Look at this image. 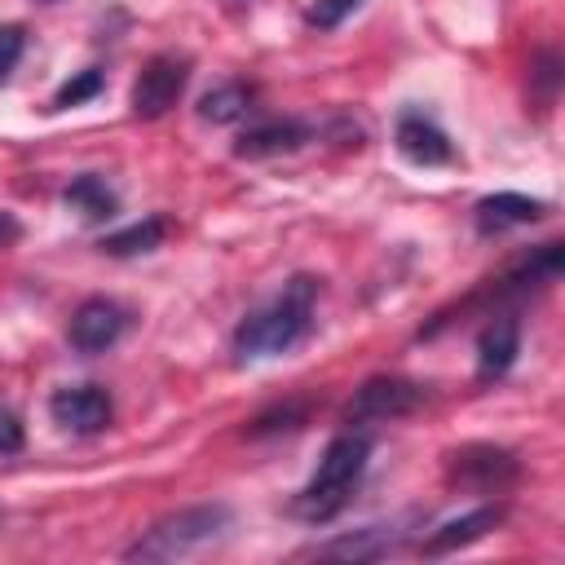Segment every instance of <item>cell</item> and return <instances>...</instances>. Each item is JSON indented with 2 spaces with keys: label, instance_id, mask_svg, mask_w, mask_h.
I'll list each match as a JSON object with an SVG mask.
<instances>
[{
  "label": "cell",
  "instance_id": "6da1fadb",
  "mask_svg": "<svg viewBox=\"0 0 565 565\" xmlns=\"http://www.w3.org/2000/svg\"><path fill=\"white\" fill-rule=\"evenodd\" d=\"M313 305H318V278L296 274L282 282V291L274 300H265L260 309H252L238 331H234V353L247 358H278L291 353L309 331H313Z\"/></svg>",
  "mask_w": 565,
  "mask_h": 565
},
{
  "label": "cell",
  "instance_id": "7a4b0ae2",
  "mask_svg": "<svg viewBox=\"0 0 565 565\" xmlns=\"http://www.w3.org/2000/svg\"><path fill=\"white\" fill-rule=\"evenodd\" d=\"M366 463H371V437L349 424L340 437L327 441V450H322L313 477H309L305 490L296 494V503H291L296 516L309 521V525H322V521L340 516L344 503L353 499V490H358Z\"/></svg>",
  "mask_w": 565,
  "mask_h": 565
},
{
  "label": "cell",
  "instance_id": "3957f363",
  "mask_svg": "<svg viewBox=\"0 0 565 565\" xmlns=\"http://www.w3.org/2000/svg\"><path fill=\"white\" fill-rule=\"evenodd\" d=\"M230 530V508L225 503H194L181 512L159 516L128 552L124 561H181L207 543H216Z\"/></svg>",
  "mask_w": 565,
  "mask_h": 565
},
{
  "label": "cell",
  "instance_id": "277c9868",
  "mask_svg": "<svg viewBox=\"0 0 565 565\" xmlns=\"http://www.w3.org/2000/svg\"><path fill=\"white\" fill-rule=\"evenodd\" d=\"M428 402V388L419 380H402V375H375L366 380L349 406H344V424H388L402 415H415Z\"/></svg>",
  "mask_w": 565,
  "mask_h": 565
},
{
  "label": "cell",
  "instance_id": "5b68a950",
  "mask_svg": "<svg viewBox=\"0 0 565 565\" xmlns=\"http://www.w3.org/2000/svg\"><path fill=\"white\" fill-rule=\"evenodd\" d=\"M185 84H190V62L185 57H177V53H154L146 66H141V75L132 79V115L137 119H159V115H168L177 102H181V93H185Z\"/></svg>",
  "mask_w": 565,
  "mask_h": 565
},
{
  "label": "cell",
  "instance_id": "8992f818",
  "mask_svg": "<svg viewBox=\"0 0 565 565\" xmlns=\"http://www.w3.org/2000/svg\"><path fill=\"white\" fill-rule=\"evenodd\" d=\"M128 331V309L119 305V300H110V296H88L75 313H71V327H66V335H71V349L75 353H106L110 344H119V335Z\"/></svg>",
  "mask_w": 565,
  "mask_h": 565
},
{
  "label": "cell",
  "instance_id": "52a82bcc",
  "mask_svg": "<svg viewBox=\"0 0 565 565\" xmlns=\"http://www.w3.org/2000/svg\"><path fill=\"white\" fill-rule=\"evenodd\" d=\"M49 415H53L57 428L93 437L115 419V402H110V393L102 384H66V388H57L49 397Z\"/></svg>",
  "mask_w": 565,
  "mask_h": 565
},
{
  "label": "cell",
  "instance_id": "ba28073f",
  "mask_svg": "<svg viewBox=\"0 0 565 565\" xmlns=\"http://www.w3.org/2000/svg\"><path fill=\"white\" fill-rule=\"evenodd\" d=\"M450 477L459 486L477 490V494H494V490H503L516 477V455L503 450V446L477 441V446H463V450L450 455Z\"/></svg>",
  "mask_w": 565,
  "mask_h": 565
},
{
  "label": "cell",
  "instance_id": "9c48e42d",
  "mask_svg": "<svg viewBox=\"0 0 565 565\" xmlns=\"http://www.w3.org/2000/svg\"><path fill=\"white\" fill-rule=\"evenodd\" d=\"M393 141H397L402 159L415 163V168H441V163L455 159L450 137H446L424 110H402V115H397V128H393Z\"/></svg>",
  "mask_w": 565,
  "mask_h": 565
},
{
  "label": "cell",
  "instance_id": "30bf717a",
  "mask_svg": "<svg viewBox=\"0 0 565 565\" xmlns=\"http://www.w3.org/2000/svg\"><path fill=\"white\" fill-rule=\"evenodd\" d=\"M547 216V203L543 199H530V194H516V190H499V194H486L477 207H472V225L477 234H508V230H521V225H534Z\"/></svg>",
  "mask_w": 565,
  "mask_h": 565
},
{
  "label": "cell",
  "instance_id": "8fae6325",
  "mask_svg": "<svg viewBox=\"0 0 565 565\" xmlns=\"http://www.w3.org/2000/svg\"><path fill=\"white\" fill-rule=\"evenodd\" d=\"M305 141H313V128L305 119H260L252 128H243V137L234 141L238 159H274V154H291Z\"/></svg>",
  "mask_w": 565,
  "mask_h": 565
},
{
  "label": "cell",
  "instance_id": "7c38bea8",
  "mask_svg": "<svg viewBox=\"0 0 565 565\" xmlns=\"http://www.w3.org/2000/svg\"><path fill=\"white\" fill-rule=\"evenodd\" d=\"M406 534L411 530H402V525H362L353 534H340L331 543H318L313 556H322V561H380L388 552H402L406 547Z\"/></svg>",
  "mask_w": 565,
  "mask_h": 565
},
{
  "label": "cell",
  "instance_id": "4fadbf2b",
  "mask_svg": "<svg viewBox=\"0 0 565 565\" xmlns=\"http://www.w3.org/2000/svg\"><path fill=\"white\" fill-rule=\"evenodd\" d=\"M521 353V322L508 313H494L477 335V380H499L512 371Z\"/></svg>",
  "mask_w": 565,
  "mask_h": 565
},
{
  "label": "cell",
  "instance_id": "5bb4252c",
  "mask_svg": "<svg viewBox=\"0 0 565 565\" xmlns=\"http://www.w3.org/2000/svg\"><path fill=\"white\" fill-rule=\"evenodd\" d=\"M499 521H503V503H481V508H472V512H463V516H455V521L437 525V530L428 534V543H424V556L459 552V547H468V543L486 539L490 530H499Z\"/></svg>",
  "mask_w": 565,
  "mask_h": 565
},
{
  "label": "cell",
  "instance_id": "9a60e30c",
  "mask_svg": "<svg viewBox=\"0 0 565 565\" xmlns=\"http://www.w3.org/2000/svg\"><path fill=\"white\" fill-rule=\"evenodd\" d=\"M252 102H256V88L243 84V79H225L216 88H207L199 97V119L207 124H238L252 115Z\"/></svg>",
  "mask_w": 565,
  "mask_h": 565
},
{
  "label": "cell",
  "instance_id": "2e32d148",
  "mask_svg": "<svg viewBox=\"0 0 565 565\" xmlns=\"http://www.w3.org/2000/svg\"><path fill=\"white\" fill-rule=\"evenodd\" d=\"M62 199H66V207H75V212H79V216H88V221H110V216L119 212L115 190H110L102 177H93V172L75 177V181L62 190Z\"/></svg>",
  "mask_w": 565,
  "mask_h": 565
},
{
  "label": "cell",
  "instance_id": "e0dca14e",
  "mask_svg": "<svg viewBox=\"0 0 565 565\" xmlns=\"http://www.w3.org/2000/svg\"><path fill=\"white\" fill-rule=\"evenodd\" d=\"M163 238H168V221H163V216H146V221H132V225L106 234V238H102V252H106V256H146V252H154Z\"/></svg>",
  "mask_w": 565,
  "mask_h": 565
},
{
  "label": "cell",
  "instance_id": "ac0fdd59",
  "mask_svg": "<svg viewBox=\"0 0 565 565\" xmlns=\"http://www.w3.org/2000/svg\"><path fill=\"white\" fill-rule=\"evenodd\" d=\"M102 88H106V75H102L97 66H88V71L71 75V79H66V84L53 93V110H71V106H84V102H93Z\"/></svg>",
  "mask_w": 565,
  "mask_h": 565
},
{
  "label": "cell",
  "instance_id": "d6986e66",
  "mask_svg": "<svg viewBox=\"0 0 565 565\" xmlns=\"http://www.w3.org/2000/svg\"><path fill=\"white\" fill-rule=\"evenodd\" d=\"M22 53H26V26L22 22H4L0 26V84L18 71Z\"/></svg>",
  "mask_w": 565,
  "mask_h": 565
},
{
  "label": "cell",
  "instance_id": "ffe728a7",
  "mask_svg": "<svg viewBox=\"0 0 565 565\" xmlns=\"http://www.w3.org/2000/svg\"><path fill=\"white\" fill-rule=\"evenodd\" d=\"M358 4H362V0H313L305 18H309V26H318V31H335Z\"/></svg>",
  "mask_w": 565,
  "mask_h": 565
},
{
  "label": "cell",
  "instance_id": "44dd1931",
  "mask_svg": "<svg viewBox=\"0 0 565 565\" xmlns=\"http://www.w3.org/2000/svg\"><path fill=\"white\" fill-rule=\"evenodd\" d=\"M22 441H26L22 419H18L9 406H0V455H18V450H22Z\"/></svg>",
  "mask_w": 565,
  "mask_h": 565
},
{
  "label": "cell",
  "instance_id": "7402d4cb",
  "mask_svg": "<svg viewBox=\"0 0 565 565\" xmlns=\"http://www.w3.org/2000/svg\"><path fill=\"white\" fill-rule=\"evenodd\" d=\"M22 238V225H18V216L13 212H0V252L4 247H13Z\"/></svg>",
  "mask_w": 565,
  "mask_h": 565
}]
</instances>
